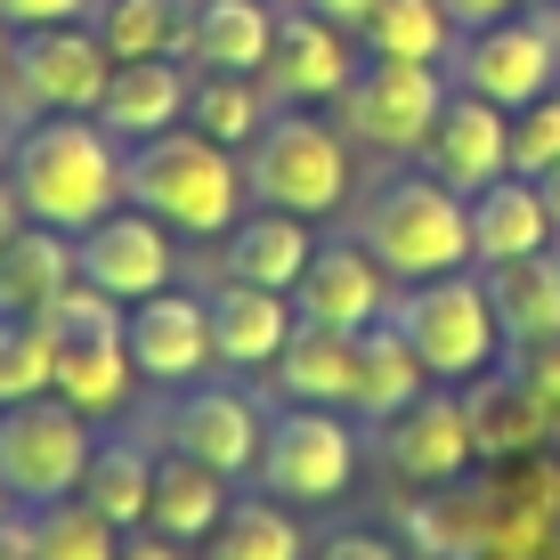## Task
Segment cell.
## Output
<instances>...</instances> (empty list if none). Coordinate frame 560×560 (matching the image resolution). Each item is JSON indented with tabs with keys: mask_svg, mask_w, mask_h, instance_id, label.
<instances>
[{
	"mask_svg": "<svg viewBox=\"0 0 560 560\" xmlns=\"http://www.w3.org/2000/svg\"><path fill=\"white\" fill-rule=\"evenodd\" d=\"M9 187L33 228L82 236L122 203V139L98 114H33L9 139Z\"/></svg>",
	"mask_w": 560,
	"mask_h": 560,
	"instance_id": "1",
	"label": "cell"
},
{
	"mask_svg": "<svg viewBox=\"0 0 560 560\" xmlns=\"http://www.w3.org/2000/svg\"><path fill=\"white\" fill-rule=\"evenodd\" d=\"M122 196L154 211L171 236H228L244 220V154L203 139L196 122H171L122 154Z\"/></svg>",
	"mask_w": 560,
	"mask_h": 560,
	"instance_id": "2",
	"label": "cell"
},
{
	"mask_svg": "<svg viewBox=\"0 0 560 560\" xmlns=\"http://www.w3.org/2000/svg\"><path fill=\"white\" fill-rule=\"evenodd\" d=\"M358 236L398 284L447 277V268H471V196H455L447 179L415 171V179H390L365 196Z\"/></svg>",
	"mask_w": 560,
	"mask_h": 560,
	"instance_id": "3",
	"label": "cell"
},
{
	"mask_svg": "<svg viewBox=\"0 0 560 560\" xmlns=\"http://www.w3.org/2000/svg\"><path fill=\"white\" fill-rule=\"evenodd\" d=\"M390 325L407 334V350L422 358V374L463 390L479 382L488 365H504V325H495V301H488V277L471 268H447V277H422L390 301Z\"/></svg>",
	"mask_w": 560,
	"mask_h": 560,
	"instance_id": "4",
	"label": "cell"
},
{
	"mask_svg": "<svg viewBox=\"0 0 560 560\" xmlns=\"http://www.w3.org/2000/svg\"><path fill=\"white\" fill-rule=\"evenodd\" d=\"M244 187L277 211L334 220L350 203V130H334L317 106H277L244 147Z\"/></svg>",
	"mask_w": 560,
	"mask_h": 560,
	"instance_id": "5",
	"label": "cell"
},
{
	"mask_svg": "<svg viewBox=\"0 0 560 560\" xmlns=\"http://www.w3.org/2000/svg\"><path fill=\"white\" fill-rule=\"evenodd\" d=\"M90 415H73L66 398H25V407H0V488L9 504L42 512L57 495L82 488L90 471Z\"/></svg>",
	"mask_w": 560,
	"mask_h": 560,
	"instance_id": "6",
	"label": "cell"
},
{
	"mask_svg": "<svg viewBox=\"0 0 560 560\" xmlns=\"http://www.w3.org/2000/svg\"><path fill=\"white\" fill-rule=\"evenodd\" d=\"M455 90H479L488 106H536L545 90H560V9L552 16H495V25H463V42L447 57Z\"/></svg>",
	"mask_w": 560,
	"mask_h": 560,
	"instance_id": "7",
	"label": "cell"
},
{
	"mask_svg": "<svg viewBox=\"0 0 560 560\" xmlns=\"http://www.w3.org/2000/svg\"><path fill=\"white\" fill-rule=\"evenodd\" d=\"M447 90L455 82L439 66H415V57H365L334 106H341V130H350L358 147H374V154H422L439 106H447Z\"/></svg>",
	"mask_w": 560,
	"mask_h": 560,
	"instance_id": "8",
	"label": "cell"
},
{
	"mask_svg": "<svg viewBox=\"0 0 560 560\" xmlns=\"http://www.w3.org/2000/svg\"><path fill=\"white\" fill-rule=\"evenodd\" d=\"M253 479L277 504H334L358 479V431L341 422V407H284L260 439Z\"/></svg>",
	"mask_w": 560,
	"mask_h": 560,
	"instance_id": "9",
	"label": "cell"
},
{
	"mask_svg": "<svg viewBox=\"0 0 560 560\" xmlns=\"http://www.w3.org/2000/svg\"><path fill=\"white\" fill-rule=\"evenodd\" d=\"M106 73H114V57L98 42V25L82 16V25H33V33H16L9 90L33 114H98Z\"/></svg>",
	"mask_w": 560,
	"mask_h": 560,
	"instance_id": "10",
	"label": "cell"
},
{
	"mask_svg": "<svg viewBox=\"0 0 560 560\" xmlns=\"http://www.w3.org/2000/svg\"><path fill=\"white\" fill-rule=\"evenodd\" d=\"M73 277L82 284H98V293H114V301H147V293H163L171 277H179V236H171L154 211H139V203H114L98 228H82L73 236Z\"/></svg>",
	"mask_w": 560,
	"mask_h": 560,
	"instance_id": "11",
	"label": "cell"
},
{
	"mask_svg": "<svg viewBox=\"0 0 560 560\" xmlns=\"http://www.w3.org/2000/svg\"><path fill=\"white\" fill-rule=\"evenodd\" d=\"M358 57H350V33L334 16H317L308 0H277V42H268V98L277 106H334L350 90Z\"/></svg>",
	"mask_w": 560,
	"mask_h": 560,
	"instance_id": "12",
	"label": "cell"
},
{
	"mask_svg": "<svg viewBox=\"0 0 560 560\" xmlns=\"http://www.w3.org/2000/svg\"><path fill=\"white\" fill-rule=\"evenodd\" d=\"M390 284L398 277L365 253V236H334L308 253L301 284H293V317L334 325V334H365L374 317H390Z\"/></svg>",
	"mask_w": 560,
	"mask_h": 560,
	"instance_id": "13",
	"label": "cell"
},
{
	"mask_svg": "<svg viewBox=\"0 0 560 560\" xmlns=\"http://www.w3.org/2000/svg\"><path fill=\"white\" fill-rule=\"evenodd\" d=\"M374 431H382L390 471L415 479V488H463V471L479 463L471 415H463V398H447V382H439V390H422L415 407H398L390 422H374Z\"/></svg>",
	"mask_w": 560,
	"mask_h": 560,
	"instance_id": "14",
	"label": "cell"
},
{
	"mask_svg": "<svg viewBox=\"0 0 560 560\" xmlns=\"http://www.w3.org/2000/svg\"><path fill=\"white\" fill-rule=\"evenodd\" d=\"M422 171H431V179H447L455 196L495 187V179L512 171V114L488 106L479 90H447L431 139H422Z\"/></svg>",
	"mask_w": 560,
	"mask_h": 560,
	"instance_id": "15",
	"label": "cell"
},
{
	"mask_svg": "<svg viewBox=\"0 0 560 560\" xmlns=\"http://www.w3.org/2000/svg\"><path fill=\"white\" fill-rule=\"evenodd\" d=\"M122 341H130V365H139V382H196L211 358V301L179 293V284H163V293L130 301L122 317Z\"/></svg>",
	"mask_w": 560,
	"mask_h": 560,
	"instance_id": "16",
	"label": "cell"
},
{
	"mask_svg": "<svg viewBox=\"0 0 560 560\" xmlns=\"http://www.w3.org/2000/svg\"><path fill=\"white\" fill-rule=\"evenodd\" d=\"M463 415H471L479 463H528V455L560 431V415L528 390V374H520V365H512V374H504V365H488L479 382H463Z\"/></svg>",
	"mask_w": 560,
	"mask_h": 560,
	"instance_id": "17",
	"label": "cell"
},
{
	"mask_svg": "<svg viewBox=\"0 0 560 560\" xmlns=\"http://www.w3.org/2000/svg\"><path fill=\"white\" fill-rule=\"evenodd\" d=\"M260 439H268L260 407L244 390H220V382H211V390H187L179 415H171V447L211 463L220 479H253L260 471Z\"/></svg>",
	"mask_w": 560,
	"mask_h": 560,
	"instance_id": "18",
	"label": "cell"
},
{
	"mask_svg": "<svg viewBox=\"0 0 560 560\" xmlns=\"http://www.w3.org/2000/svg\"><path fill=\"white\" fill-rule=\"evenodd\" d=\"M187 90H196V73H187V57H122V66L106 73V98H98V122L114 139H154V130L187 122Z\"/></svg>",
	"mask_w": 560,
	"mask_h": 560,
	"instance_id": "19",
	"label": "cell"
},
{
	"mask_svg": "<svg viewBox=\"0 0 560 560\" xmlns=\"http://www.w3.org/2000/svg\"><path fill=\"white\" fill-rule=\"evenodd\" d=\"M308 253H317V236H308L301 211L260 203V211H244V220L220 236V277H236V284H268V293H293L301 268H308Z\"/></svg>",
	"mask_w": 560,
	"mask_h": 560,
	"instance_id": "20",
	"label": "cell"
},
{
	"mask_svg": "<svg viewBox=\"0 0 560 560\" xmlns=\"http://www.w3.org/2000/svg\"><path fill=\"white\" fill-rule=\"evenodd\" d=\"M552 211H545V187L504 171L495 187L471 196V260L479 268H504V260H528V253H552Z\"/></svg>",
	"mask_w": 560,
	"mask_h": 560,
	"instance_id": "21",
	"label": "cell"
},
{
	"mask_svg": "<svg viewBox=\"0 0 560 560\" xmlns=\"http://www.w3.org/2000/svg\"><path fill=\"white\" fill-rule=\"evenodd\" d=\"M293 325H301L293 293L236 284V277H220V293H211V350H220V365H253V374H268Z\"/></svg>",
	"mask_w": 560,
	"mask_h": 560,
	"instance_id": "22",
	"label": "cell"
},
{
	"mask_svg": "<svg viewBox=\"0 0 560 560\" xmlns=\"http://www.w3.org/2000/svg\"><path fill=\"white\" fill-rule=\"evenodd\" d=\"M277 390L293 398V407H341L350 415V382H358V334H334V325H293L277 350Z\"/></svg>",
	"mask_w": 560,
	"mask_h": 560,
	"instance_id": "23",
	"label": "cell"
},
{
	"mask_svg": "<svg viewBox=\"0 0 560 560\" xmlns=\"http://www.w3.org/2000/svg\"><path fill=\"white\" fill-rule=\"evenodd\" d=\"M277 42V0H196L187 16V66L203 73H260Z\"/></svg>",
	"mask_w": 560,
	"mask_h": 560,
	"instance_id": "24",
	"label": "cell"
},
{
	"mask_svg": "<svg viewBox=\"0 0 560 560\" xmlns=\"http://www.w3.org/2000/svg\"><path fill=\"white\" fill-rule=\"evenodd\" d=\"M488 301L495 325H504V350H536V341L560 334V253H528L488 268Z\"/></svg>",
	"mask_w": 560,
	"mask_h": 560,
	"instance_id": "25",
	"label": "cell"
},
{
	"mask_svg": "<svg viewBox=\"0 0 560 560\" xmlns=\"http://www.w3.org/2000/svg\"><path fill=\"white\" fill-rule=\"evenodd\" d=\"M431 390V374H422V358L407 350V334H398L390 317H374L358 334V382H350V415L365 422H390L398 407H415V398Z\"/></svg>",
	"mask_w": 560,
	"mask_h": 560,
	"instance_id": "26",
	"label": "cell"
},
{
	"mask_svg": "<svg viewBox=\"0 0 560 560\" xmlns=\"http://www.w3.org/2000/svg\"><path fill=\"white\" fill-rule=\"evenodd\" d=\"M57 398H66L73 415L106 422L130 407V390H139V365H130V341H57Z\"/></svg>",
	"mask_w": 560,
	"mask_h": 560,
	"instance_id": "27",
	"label": "cell"
},
{
	"mask_svg": "<svg viewBox=\"0 0 560 560\" xmlns=\"http://www.w3.org/2000/svg\"><path fill=\"white\" fill-rule=\"evenodd\" d=\"M147 520L163 536H179V545H203V536L228 520V479L211 471V463H196V455L154 463V504H147Z\"/></svg>",
	"mask_w": 560,
	"mask_h": 560,
	"instance_id": "28",
	"label": "cell"
},
{
	"mask_svg": "<svg viewBox=\"0 0 560 560\" xmlns=\"http://www.w3.org/2000/svg\"><path fill=\"white\" fill-rule=\"evenodd\" d=\"M455 42H463V25H455L447 0H374V16H365V49H374V57L447 66Z\"/></svg>",
	"mask_w": 560,
	"mask_h": 560,
	"instance_id": "29",
	"label": "cell"
},
{
	"mask_svg": "<svg viewBox=\"0 0 560 560\" xmlns=\"http://www.w3.org/2000/svg\"><path fill=\"white\" fill-rule=\"evenodd\" d=\"M268 114H277V98H268L260 73H196V90H187V122H196L203 139L236 147V154L260 139Z\"/></svg>",
	"mask_w": 560,
	"mask_h": 560,
	"instance_id": "30",
	"label": "cell"
},
{
	"mask_svg": "<svg viewBox=\"0 0 560 560\" xmlns=\"http://www.w3.org/2000/svg\"><path fill=\"white\" fill-rule=\"evenodd\" d=\"M66 284H73V236H57V228H25L0 253V308H16V317H42Z\"/></svg>",
	"mask_w": 560,
	"mask_h": 560,
	"instance_id": "31",
	"label": "cell"
},
{
	"mask_svg": "<svg viewBox=\"0 0 560 560\" xmlns=\"http://www.w3.org/2000/svg\"><path fill=\"white\" fill-rule=\"evenodd\" d=\"M73 495L98 520H114V528H139L147 504H154V455L130 447V439H106V447H90V471Z\"/></svg>",
	"mask_w": 560,
	"mask_h": 560,
	"instance_id": "32",
	"label": "cell"
},
{
	"mask_svg": "<svg viewBox=\"0 0 560 560\" xmlns=\"http://www.w3.org/2000/svg\"><path fill=\"white\" fill-rule=\"evenodd\" d=\"M187 16H196V0H106L90 25L122 66V57H187Z\"/></svg>",
	"mask_w": 560,
	"mask_h": 560,
	"instance_id": "33",
	"label": "cell"
},
{
	"mask_svg": "<svg viewBox=\"0 0 560 560\" xmlns=\"http://www.w3.org/2000/svg\"><path fill=\"white\" fill-rule=\"evenodd\" d=\"M211 560H308V536L293 528V512L277 504V495H244V504H228V520L203 536Z\"/></svg>",
	"mask_w": 560,
	"mask_h": 560,
	"instance_id": "34",
	"label": "cell"
},
{
	"mask_svg": "<svg viewBox=\"0 0 560 560\" xmlns=\"http://www.w3.org/2000/svg\"><path fill=\"white\" fill-rule=\"evenodd\" d=\"M25 536H33L42 560H114V552H122V528L98 520L82 495H57V504L25 512Z\"/></svg>",
	"mask_w": 560,
	"mask_h": 560,
	"instance_id": "35",
	"label": "cell"
},
{
	"mask_svg": "<svg viewBox=\"0 0 560 560\" xmlns=\"http://www.w3.org/2000/svg\"><path fill=\"white\" fill-rule=\"evenodd\" d=\"M49 382H57V341L42 334V317L0 308V407L49 398Z\"/></svg>",
	"mask_w": 560,
	"mask_h": 560,
	"instance_id": "36",
	"label": "cell"
},
{
	"mask_svg": "<svg viewBox=\"0 0 560 560\" xmlns=\"http://www.w3.org/2000/svg\"><path fill=\"white\" fill-rule=\"evenodd\" d=\"M122 317H130V308L114 301V293H98V284L73 277L66 293L42 308V334L49 341H122Z\"/></svg>",
	"mask_w": 560,
	"mask_h": 560,
	"instance_id": "37",
	"label": "cell"
},
{
	"mask_svg": "<svg viewBox=\"0 0 560 560\" xmlns=\"http://www.w3.org/2000/svg\"><path fill=\"white\" fill-rule=\"evenodd\" d=\"M552 163H560V90H545L536 106L512 114V171L520 179H545Z\"/></svg>",
	"mask_w": 560,
	"mask_h": 560,
	"instance_id": "38",
	"label": "cell"
},
{
	"mask_svg": "<svg viewBox=\"0 0 560 560\" xmlns=\"http://www.w3.org/2000/svg\"><path fill=\"white\" fill-rule=\"evenodd\" d=\"M0 16H9L16 33H33V25H82V16H98V0H0Z\"/></svg>",
	"mask_w": 560,
	"mask_h": 560,
	"instance_id": "39",
	"label": "cell"
},
{
	"mask_svg": "<svg viewBox=\"0 0 560 560\" xmlns=\"http://www.w3.org/2000/svg\"><path fill=\"white\" fill-rule=\"evenodd\" d=\"M512 365L528 374V390L560 415V334H552V341H536V350H512Z\"/></svg>",
	"mask_w": 560,
	"mask_h": 560,
	"instance_id": "40",
	"label": "cell"
},
{
	"mask_svg": "<svg viewBox=\"0 0 560 560\" xmlns=\"http://www.w3.org/2000/svg\"><path fill=\"white\" fill-rule=\"evenodd\" d=\"M317 560H398V545H390V536H374V528H334L317 545Z\"/></svg>",
	"mask_w": 560,
	"mask_h": 560,
	"instance_id": "41",
	"label": "cell"
},
{
	"mask_svg": "<svg viewBox=\"0 0 560 560\" xmlns=\"http://www.w3.org/2000/svg\"><path fill=\"white\" fill-rule=\"evenodd\" d=\"M114 560H187V545L163 536L154 520H139V528H122V552H114Z\"/></svg>",
	"mask_w": 560,
	"mask_h": 560,
	"instance_id": "42",
	"label": "cell"
},
{
	"mask_svg": "<svg viewBox=\"0 0 560 560\" xmlns=\"http://www.w3.org/2000/svg\"><path fill=\"white\" fill-rule=\"evenodd\" d=\"M455 9V25H495V16H520L528 0H447Z\"/></svg>",
	"mask_w": 560,
	"mask_h": 560,
	"instance_id": "43",
	"label": "cell"
},
{
	"mask_svg": "<svg viewBox=\"0 0 560 560\" xmlns=\"http://www.w3.org/2000/svg\"><path fill=\"white\" fill-rule=\"evenodd\" d=\"M25 228H33V220H25V203H16V187H9V171H0V253H9V244H16V236H25Z\"/></svg>",
	"mask_w": 560,
	"mask_h": 560,
	"instance_id": "44",
	"label": "cell"
},
{
	"mask_svg": "<svg viewBox=\"0 0 560 560\" xmlns=\"http://www.w3.org/2000/svg\"><path fill=\"white\" fill-rule=\"evenodd\" d=\"M317 16H334L341 33H365V16H374V0H308Z\"/></svg>",
	"mask_w": 560,
	"mask_h": 560,
	"instance_id": "45",
	"label": "cell"
},
{
	"mask_svg": "<svg viewBox=\"0 0 560 560\" xmlns=\"http://www.w3.org/2000/svg\"><path fill=\"white\" fill-rule=\"evenodd\" d=\"M0 560H42L33 536H25V520H0Z\"/></svg>",
	"mask_w": 560,
	"mask_h": 560,
	"instance_id": "46",
	"label": "cell"
},
{
	"mask_svg": "<svg viewBox=\"0 0 560 560\" xmlns=\"http://www.w3.org/2000/svg\"><path fill=\"white\" fill-rule=\"evenodd\" d=\"M9 66H16V25L0 16V90H9Z\"/></svg>",
	"mask_w": 560,
	"mask_h": 560,
	"instance_id": "47",
	"label": "cell"
},
{
	"mask_svg": "<svg viewBox=\"0 0 560 560\" xmlns=\"http://www.w3.org/2000/svg\"><path fill=\"white\" fill-rule=\"evenodd\" d=\"M536 187H545V211H552V236H560V163L545 171V179H536Z\"/></svg>",
	"mask_w": 560,
	"mask_h": 560,
	"instance_id": "48",
	"label": "cell"
},
{
	"mask_svg": "<svg viewBox=\"0 0 560 560\" xmlns=\"http://www.w3.org/2000/svg\"><path fill=\"white\" fill-rule=\"evenodd\" d=\"M9 139H16V130H9V122H0V171H9Z\"/></svg>",
	"mask_w": 560,
	"mask_h": 560,
	"instance_id": "49",
	"label": "cell"
},
{
	"mask_svg": "<svg viewBox=\"0 0 560 560\" xmlns=\"http://www.w3.org/2000/svg\"><path fill=\"white\" fill-rule=\"evenodd\" d=\"M0 520H9V488H0Z\"/></svg>",
	"mask_w": 560,
	"mask_h": 560,
	"instance_id": "50",
	"label": "cell"
},
{
	"mask_svg": "<svg viewBox=\"0 0 560 560\" xmlns=\"http://www.w3.org/2000/svg\"><path fill=\"white\" fill-rule=\"evenodd\" d=\"M520 560H536V552H520Z\"/></svg>",
	"mask_w": 560,
	"mask_h": 560,
	"instance_id": "51",
	"label": "cell"
},
{
	"mask_svg": "<svg viewBox=\"0 0 560 560\" xmlns=\"http://www.w3.org/2000/svg\"><path fill=\"white\" fill-rule=\"evenodd\" d=\"M552 9H560V0H552Z\"/></svg>",
	"mask_w": 560,
	"mask_h": 560,
	"instance_id": "52",
	"label": "cell"
}]
</instances>
